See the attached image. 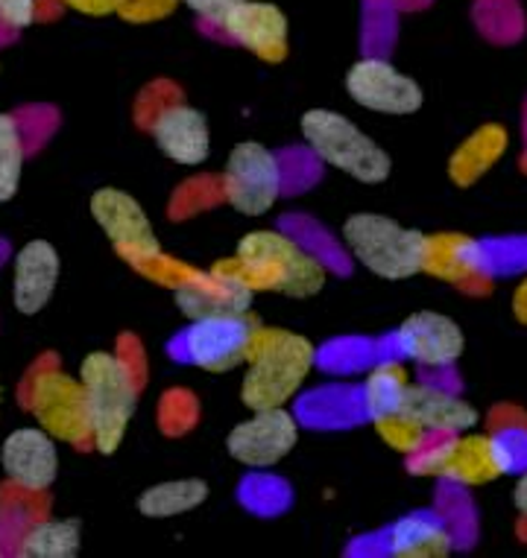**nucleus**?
<instances>
[{
  "label": "nucleus",
  "instance_id": "obj_1",
  "mask_svg": "<svg viewBox=\"0 0 527 558\" xmlns=\"http://www.w3.org/2000/svg\"><path fill=\"white\" fill-rule=\"evenodd\" d=\"M217 278L247 293H278L287 299H314L328 284V269L320 257L276 229L247 231L235 255L208 266Z\"/></svg>",
  "mask_w": 527,
  "mask_h": 558
},
{
  "label": "nucleus",
  "instance_id": "obj_2",
  "mask_svg": "<svg viewBox=\"0 0 527 558\" xmlns=\"http://www.w3.org/2000/svg\"><path fill=\"white\" fill-rule=\"evenodd\" d=\"M316 366V345L306 333L255 325L247 342L241 401L247 410H270L294 401Z\"/></svg>",
  "mask_w": 527,
  "mask_h": 558
},
{
  "label": "nucleus",
  "instance_id": "obj_3",
  "mask_svg": "<svg viewBox=\"0 0 527 558\" xmlns=\"http://www.w3.org/2000/svg\"><path fill=\"white\" fill-rule=\"evenodd\" d=\"M80 380L92 418V448L100 457L118 453L139 412L141 380L118 351H92L80 363Z\"/></svg>",
  "mask_w": 527,
  "mask_h": 558
},
{
  "label": "nucleus",
  "instance_id": "obj_4",
  "mask_svg": "<svg viewBox=\"0 0 527 558\" xmlns=\"http://www.w3.org/2000/svg\"><path fill=\"white\" fill-rule=\"evenodd\" d=\"M407 471L414 476H434L460 488L490 485L507 474H516V459L499 433H457L434 436L426 448L407 457Z\"/></svg>",
  "mask_w": 527,
  "mask_h": 558
},
{
  "label": "nucleus",
  "instance_id": "obj_5",
  "mask_svg": "<svg viewBox=\"0 0 527 558\" xmlns=\"http://www.w3.org/2000/svg\"><path fill=\"white\" fill-rule=\"evenodd\" d=\"M299 135L325 167L351 175L355 182L381 184L393 173V158L387 149L343 111L308 109L299 118Z\"/></svg>",
  "mask_w": 527,
  "mask_h": 558
},
{
  "label": "nucleus",
  "instance_id": "obj_6",
  "mask_svg": "<svg viewBox=\"0 0 527 558\" xmlns=\"http://www.w3.org/2000/svg\"><path fill=\"white\" fill-rule=\"evenodd\" d=\"M340 240L358 264L384 281H407L422 272L426 234L407 229L387 214L358 211L340 226Z\"/></svg>",
  "mask_w": 527,
  "mask_h": 558
},
{
  "label": "nucleus",
  "instance_id": "obj_7",
  "mask_svg": "<svg viewBox=\"0 0 527 558\" xmlns=\"http://www.w3.org/2000/svg\"><path fill=\"white\" fill-rule=\"evenodd\" d=\"M21 407L33 412L41 430L71 448H92V418L83 380L56 366V360L36 366L21 386Z\"/></svg>",
  "mask_w": 527,
  "mask_h": 558
},
{
  "label": "nucleus",
  "instance_id": "obj_8",
  "mask_svg": "<svg viewBox=\"0 0 527 558\" xmlns=\"http://www.w3.org/2000/svg\"><path fill=\"white\" fill-rule=\"evenodd\" d=\"M217 184L229 208L259 220L276 208L282 196V161L267 144L241 141L229 149Z\"/></svg>",
  "mask_w": 527,
  "mask_h": 558
},
{
  "label": "nucleus",
  "instance_id": "obj_9",
  "mask_svg": "<svg viewBox=\"0 0 527 558\" xmlns=\"http://www.w3.org/2000/svg\"><path fill=\"white\" fill-rule=\"evenodd\" d=\"M343 88L355 106L375 114L407 118L426 106V92L410 74L384 56H363L343 76Z\"/></svg>",
  "mask_w": 527,
  "mask_h": 558
},
{
  "label": "nucleus",
  "instance_id": "obj_10",
  "mask_svg": "<svg viewBox=\"0 0 527 558\" xmlns=\"http://www.w3.org/2000/svg\"><path fill=\"white\" fill-rule=\"evenodd\" d=\"M299 445V422L287 407L250 410V415L226 433V453L238 465L267 471L285 462Z\"/></svg>",
  "mask_w": 527,
  "mask_h": 558
},
{
  "label": "nucleus",
  "instance_id": "obj_11",
  "mask_svg": "<svg viewBox=\"0 0 527 558\" xmlns=\"http://www.w3.org/2000/svg\"><path fill=\"white\" fill-rule=\"evenodd\" d=\"M259 322L252 313L241 316H205V319H188V328L176 342L179 360L203 368L208 375H226L231 368L243 366L247 342Z\"/></svg>",
  "mask_w": 527,
  "mask_h": 558
},
{
  "label": "nucleus",
  "instance_id": "obj_12",
  "mask_svg": "<svg viewBox=\"0 0 527 558\" xmlns=\"http://www.w3.org/2000/svg\"><path fill=\"white\" fill-rule=\"evenodd\" d=\"M422 272L463 293H487L495 281L490 248L463 231H434L422 240Z\"/></svg>",
  "mask_w": 527,
  "mask_h": 558
},
{
  "label": "nucleus",
  "instance_id": "obj_13",
  "mask_svg": "<svg viewBox=\"0 0 527 558\" xmlns=\"http://www.w3.org/2000/svg\"><path fill=\"white\" fill-rule=\"evenodd\" d=\"M88 211L111 243L115 255L127 266L161 248L147 208L132 193L121 187H100L92 193Z\"/></svg>",
  "mask_w": 527,
  "mask_h": 558
},
{
  "label": "nucleus",
  "instance_id": "obj_14",
  "mask_svg": "<svg viewBox=\"0 0 527 558\" xmlns=\"http://www.w3.org/2000/svg\"><path fill=\"white\" fill-rule=\"evenodd\" d=\"M393 351L398 360L436 372V368H452L463 357L466 337L452 316L436 311H419L410 313L396 328Z\"/></svg>",
  "mask_w": 527,
  "mask_h": 558
},
{
  "label": "nucleus",
  "instance_id": "obj_15",
  "mask_svg": "<svg viewBox=\"0 0 527 558\" xmlns=\"http://www.w3.org/2000/svg\"><path fill=\"white\" fill-rule=\"evenodd\" d=\"M229 41L264 64H282L290 56V21L285 10L270 0H241L220 21Z\"/></svg>",
  "mask_w": 527,
  "mask_h": 558
},
{
  "label": "nucleus",
  "instance_id": "obj_16",
  "mask_svg": "<svg viewBox=\"0 0 527 558\" xmlns=\"http://www.w3.org/2000/svg\"><path fill=\"white\" fill-rule=\"evenodd\" d=\"M153 144L179 167H203L212 158V126L205 111L185 100H170L147 123Z\"/></svg>",
  "mask_w": 527,
  "mask_h": 558
},
{
  "label": "nucleus",
  "instance_id": "obj_17",
  "mask_svg": "<svg viewBox=\"0 0 527 558\" xmlns=\"http://www.w3.org/2000/svg\"><path fill=\"white\" fill-rule=\"evenodd\" d=\"M59 441L41 427H19L0 445V468L7 483L27 492H50L59 476Z\"/></svg>",
  "mask_w": 527,
  "mask_h": 558
},
{
  "label": "nucleus",
  "instance_id": "obj_18",
  "mask_svg": "<svg viewBox=\"0 0 527 558\" xmlns=\"http://www.w3.org/2000/svg\"><path fill=\"white\" fill-rule=\"evenodd\" d=\"M62 257L50 240H29L12 260V304L21 316H38L53 299Z\"/></svg>",
  "mask_w": 527,
  "mask_h": 558
},
{
  "label": "nucleus",
  "instance_id": "obj_19",
  "mask_svg": "<svg viewBox=\"0 0 527 558\" xmlns=\"http://www.w3.org/2000/svg\"><path fill=\"white\" fill-rule=\"evenodd\" d=\"M402 410L410 412L431 436H457V433L475 430L481 424V412L472 403L460 398L452 389L436 384L414 380L407 386Z\"/></svg>",
  "mask_w": 527,
  "mask_h": 558
},
{
  "label": "nucleus",
  "instance_id": "obj_20",
  "mask_svg": "<svg viewBox=\"0 0 527 558\" xmlns=\"http://www.w3.org/2000/svg\"><path fill=\"white\" fill-rule=\"evenodd\" d=\"M510 132L504 123H481L463 137L460 144L452 149V156L445 161V173L457 187H472L490 173L492 167L501 165V158L507 156Z\"/></svg>",
  "mask_w": 527,
  "mask_h": 558
},
{
  "label": "nucleus",
  "instance_id": "obj_21",
  "mask_svg": "<svg viewBox=\"0 0 527 558\" xmlns=\"http://www.w3.org/2000/svg\"><path fill=\"white\" fill-rule=\"evenodd\" d=\"M452 549V530L434 512L405 514L384 535V553L393 558H445Z\"/></svg>",
  "mask_w": 527,
  "mask_h": 558
},
{
  "label": "nucleus",
  "instance_id": "obj_22",
  "mask_svg": "<svg viewBox=\"0 0 527 558\" xmlns=\"http://www.w3.org/2000/svg\"><path fill=\"white\" fill-rule=\"evenodd\" d=\"M83 549V523L76 518H38L15 538L12 553L24 558H74Z\"/></svg>",
  "mask_w": 527,
  "mask_h": 558
},
{
  "label": "nucleus",
  "instance_id": "obj_23",
  "mask_svg": "<svg viewBox=\"0 0 527 558\" xmlns=\"http://www.w3.org/2000/svg\"><path fill=\"white\" fill-rule=\"evenodd\" d=\"M212 488L200 476H179V480H165V483L149 485L135 500L139 512L149 521H167L200 509L208 500Z\"/></svg>",
  "mask_w": 527,
  "mask_h": 558
},
{
  "label": "nucleus",
  "instance_id": "obj_24",
  "mask_svg": "<svg viewBox=\"0 0 527 558\" xmlns=\"http://www.w3.org/2000/svg\"><path fill=\"white\" fill-rule=\"evenodd\" d=\"M173 299L182 316H188V319H205V316H241V313H252V299L255 295L241 290V287L229 284V281H223V278L212 272V278L205 284L173 293Z\"/></svg>",
  "mask_w": 527,
  "mask_h": 558
},
{
  "label": "nucleus",
  "instance_id": "obj_25",
  "mask_svg": "<svg viewBox=\"0 0 527 558\" xmlns=\"http://www.w3.org/2000/svg\"><path fill=\"white\" fill-rule=\"evenodd\" d=\"M410 384H414V377H410L402 360H381L379 366L370 368V375L363 377L361 386V407L367 412V418H375L381 412L398 410Z\"/></svg>",
  "mask_w": 527,
  "mask_h": 558
},
{
  "label": "nucleus",
  "instance_id": "obj_26",
  "mask_svg": "<svg viewBox=\"0 0 527 558\" xmlns=\"http://www.w3.org/2000/svg\"><path fill=\"white\" fill-rule=\"evenodd\" d=\"M132 272H139L141 278H147L156 287H165L170 293H182V290H194V287L205 284L212 272L208 269H200V266L188 264L182 257L170 255L165 248H158L153 255L139 257L130 264Z\"/></svg>",
  "mask_w": 527,
  "mask_h": 558
},
{
  "label": "nucleus",
  "instance_id": "obj_27",
  "mask_svg": "<svg viewBox=\"0 0 527 558\" xmlns=\"http://www.w3.org/2000/svg\"><path fill=\"white\" fill-rule=\"evenodd\" d=\"M27 161V137L19 114L0 111V202L15 199L24 179Z\"/></svg>",
  "mask_w": 527,
  "mask_h": 558
},
{
  "label": "nucleus",
  "instance_id": "obj_28",
  "mask_svg": "<svg viewBox=\"0 0 527 558\" xmlns=\"http://www.w3.org/2000/svg\"><path fill=\"white\" fill-rule=\"evenodd\" d=\"M370 422L375 424V433L381 436V441H384L393 453H398V457L405 459L419 453L428 441L434 439V436H431L410 412L402 410V407H398V410L381 412V415H375Z\"/></svg>",
  "mask_w": 527,
  "mask_h": 558
},
{
  "label": "nucleus",
  "instance_id": "obj_29",
  "mask_svg": "<svg viewBox=\"0 0 527 558\" xmlns=\"http://www.w3.org/2000/svg\"><path fill=\"white\" fill-rule=\"evenodd\" d=\"M179 7V0H115V15L135 27H147L170 19Z\"/></svg>",
  "mask_w": 527,
  "mask_h": 558
},
{
  "label": "nucleus",
  "instance_id": "obj_30",
  "mask_svg": "<svg viewBox=\"0 0 527 558\" xmlns=\"http://www.w3.org/2000/svg\"><path fill=\"white\" fill-rule=\"evenodd\" d=\"M196 422L194 395L185 389H173L161 398V430L176 436V433L191 430Z\"/></svg>",
  "mask_w": 527,
  "mask_h": 558
},
{
  "label": "nucleus",
  "instance_id": "obj_31",
  "mask_svg": "<svg viewBox=\"0 0 527 558\" xmlns=\"http://www.w3.org/2000/svg\"><path fill=\"white\" fill-rule=\"evenodd\" d=\"M41 19V0H0V27L10 33L33 27Z\"/></svg>",
  "mask_w": 527,
  "mask_h": 558
},
{
  "label": "nucleus",
  "instance_id": "obj_32",
  "mask_svg": "<svg viewBox=\"0 0 527 558\" xmlns=\"http://www.w3.org/2000/svg\"><path fill=\"white\" fill-rule=\"evenodd\" d=\"M182 7L194 12L196 19H203L205 24H214V27H220V21L235 10V3H241V0H179Z\"/></svg>",
  "mask_w": 527,
  "mask_h": 558
},
{
  "label": "nucleus",
  "instance_id": "obj_33",
  "mask_svg": "<svg viewBox=\"0 0 527 558\" xmlns=\"http://www.w3.org/2000/svg\"><path fill=\"white\" fill-rule=\"evenodd\" d=\"M59 7H65L71 12L88 15V19H106L115 15V0H59Z\"/></svg>",
  "mask_w": 527,
  "mask_h": 558
},
{
  "label": "nucleus",
  "instance_id": "obj_34",
  "mask_svg": "<svg viewBox=\"0 0 527 558\" xmlns=\"http://www.w3.org/2000/svg\"><path fill=\"white\" fill-rule=\"evenodd\" d=\"M510 307H513V316H516L518 325H525L527 328V275L518 281L516 290H513Z\"/></svg>",
  "mask_w": 527,
  "mask_h": 558
},
{
  "label": "nucleus",
  "instance_id": "obj_35",
  "mask_svg": "<svg viewBox=\"0 0 527 558\" xmlns=\"http://www.w3.org/2000/svg\"><path fill=\"white\" fill-rule=\"evenodd\" d=\"M513 506H516V512L522 521H527V468L518 471V480L513 485Z\"/></svg>",
  "mask_w": 527,
  "mask_h": 558
},
{
  "label": "nucleus",
  "instance_id": "obj_36",
  "mask_svg": "<svg viewBox=\"0 0 527 558\" xmlns=\"http://www.w3.org/2000/svg\"><path fill=\"white\" fill-rule=\"evenodd\" d=\"M3 553H7V549H3V544H0V556H3Z\"/></svg>",
  "mask_w": 527,
  "mask_h": 558
}]
</instances>
